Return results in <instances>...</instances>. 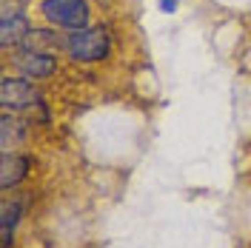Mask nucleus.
Instances as JSON below:
<instances>
[{
	"instance_id": "obj_1",
	"label": "nucleus",
	"mask_w": 251,
	"mask_h": 248,
	"mask_svg": "<svg viewBox=\"0 0 251 248\" xmlns=\"http://www.w3.org/2000/svg\"><path fill=\"white\" fill-rule=\"evenodd\" d=\"M66 51L80 63L103 60V57H109V51H111L109 31L103 29V26H89V29L72 31L66 37Z\"/></svg>"
},
{
	"instance_id": "obj_2",
	"label": "nucleus",
	"mask_w": 251,
	"mask_h": 248,
	"mask_svg": "<svg viewBox=\"0 0 251 248\" xmlns=\"http://www.w3.org/2000/svg\"><path fill=\"white\" fill-rule=\"evenodd\" d=\"M40 12L49 23L66 31L89 29V23H92V9L86 0H43Z\"/></svg>"
},
{
	"instance_id": "obj_3",
	"label": "nucleus",
	"mask_w": 251,
	"mask_h": 248,
	"mask_svg": "<svg viewBox=\"0 0 251 248\" xmlns=\"http://www.w3.org/2000/svg\"><path fill=\"white\" fill-rule=\"evenodd\" d=\"M0 103H3V109L23 111L31 106H43V97L26 77H6L0 86Z\"/></svg>"
},
{
	"instance_id": "obj_4",
	"label": "nucleus",
	"mask_w": 251,
	"mask_h": 248,
	"mask_svg": "<svg viewBox=\"0 0 251 248\" xmlns=\"http://www.w3.org/2000/svg\"><path fill=\"white\" fill-rule=\"evenodd\" d=\"M15 66L23 77H31V80H46L54 74L57 69V60L46 54V51H31V49H20L15 54Z\"/></svg>"
},
{
	"instance_id": "obj_5",
	"label": "nucleus",
	"mask_w": 251,
	"mask_h": 248,
	"mask_svg": "<svg viewBox=\"0 0 251 248\" xmlns=\"http://www.w3.org/2000/svg\"><path fill=\"white\" fill-rule=\"evenodd\" d=\"M29 31H31L29 17L23 15V12H17V15H0V46L3 49L20 46Z\"/></svg>"
},
{
	"instance_id": "obj_6",
	"label": "nucleus",
	"mask_w": 251,
	"mask_h": 248,
	"mask_svg": "<svg viewBox=\"0 0 251 248\" xmlns=\"http://www.w3.org/2000/svg\"><path fill=\"white\" fill-rule=\"evenodd\" d=\"M26 174H29V157L3 151V160H0V186H3V191L20 186V180Z\"/></svg>"
},
{
	"instance_id": "obj_7",
	"label": "nucleus",
	"mask_w": 251,
	"mask_h": 248,
	"mask_svg": "<svg viewBox=\"0 0 251 248\" xmlns=\"http://www.w3.org/2000/svg\"><path fill=\"white\" fill-rule=\"evenodd\" d=\"M0 128H3V134H0V149L3 151H12V146H20L26 140V123L15 114H3Z\"/></svg>"
},
{
	"instance_id": "obj_8",
	"label": "nucleus",
	"mask_w": 251,
	"mask_h": 248,
	"mask_svg": "<svg viewBox=\"0 0 251 248\" xmlns=\"http://www.w3.org/2000/svg\"><path fill=\"white\" fill-rule=\"evenodd\" d=\"M54 46L66 49V37L54 34V31H43V29H31L26 34V40L20 43V49H31V51H43V49H54Z\"/></svg>"
},
{
	"instance_id": "obj_9",
	"label": "nucleus",
	"mask_w": 251,
	"mask_h": 248,
	"mask_svg": "<svg viewBox=\"0 0 251 248\" xmlns=\"http://www.w3.org/2000/svg\"><path fill=\"white\" fill-rule=\"evenodd\" d=\"M23 217V202H6L0 211V228H3V248L12 246V234Z\"/></svg>"
},
{
	"instance_id": "obj_10",
	"label": "nucleus",
	"mask_w": 251,
	"mask_h": 248,
	"mask_svg": "<svg viewBox=\"0 0 251 248\" xmlns=\"http://www.w3.org/2000/svg\"><path fill=\"white\" fill-rule=\"evenodd\" d=\"M160 9H163L166 15H172V12L180 9V0H160Z\"/></svg>"
}]
</instances>
